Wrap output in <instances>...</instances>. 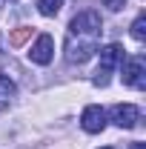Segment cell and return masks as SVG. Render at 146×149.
<instances>
[{"instance_id":"6da1fadb","label":"cell","mask_w":146,"mask_h":149,"mask_svg":"<svg viewBox=\"0 0 146 149\" xmlns=\"http://www.w3.org/2000/svg\"><path fill=\"white\" fill-rule=\"evenodd\" d=\"M103 35V23L100 15L95 9L86 12H77L69 23V32H66V60L69 63H86L95 52H97V43Z\"/></svg>"},{"instance_id":"7a4b0ae2","label":"cell","mask_w":146,"mask_h":149,"mask_svg":"<svg viewBox=\"0 0 146 149\" xmlns=\"http://www.w3.org/2000/svg\"><path fill=\"white\" fill-rule=\"evenodd\" d=\"M123 60V49L117 43H109L100 49V66L95 72V86H109V74L117 69V63Z\"/></svg>"},{"instance_id":"3957f363","label":"cell","mask_w":146,"mask_h":149,"mask_svg":"<svg viewBox=\"0 0 146 149\" xmlns=\"http://www.w3.org/2000/svg\"><path fill=\"white\" fill-rule=\"evenodd\" d=\"M123 63V83L132 86V89H146V69H143V57L135 55L120 60Z\"/></svg>"},{"instance_id":"277c9868","label":"cell","mask_w":146,"mask_h":149,"mask_svg":"<svg viewBox=\"0 0 146 149\" xmlns=\"http://www.w3.org/2000/svg\"><path fill=\"white\" fill-rule=\"evenodd\" d=\"M109 115H112V123L120 126V129H132V126H138V120H140V109H138L135 103H115Z\"/></svg>"},{"instance_id":"5b68a950","label":"cell","mask_w":146,"mask_h":149,"mask_svg":"<svg viewBox=\"0 0 146 149\" xmlns=\"http://www.w3.org/2000/svg\"><path fill=\"white\" fill-rule=\"evenodd\" d=\"M80 126L89 132V135H97V132L106 129V109L103 106H86L83 109V115H80Z\"/></svg>"},{"instance_id":"8992f818","label":"cell","mask_w":146,"mask_h":149,"mask_svg":"<svg viewBox=\"0 0 146 149\" xmlns=\"http://www.w3.org/2000/svg\"><path fill=\"white\" fill-rule=\"evenodd\" d=\"M29 57H32V63H37V66H49L52 57H55V40H52V35H40L37 37L35 46H32V52H29Z\"/></svg>"},{"instance_id":"52a82bcc","label":"cell","mask_w":146,"mask_h":149,"mask_svg":"<svg viewBox=\"0 0 146 149\" xmlns=\"http://www.w3.org/2000/svg\"><path fill=\"white\" fill-rule=\"evenodd\" d=\"M17 92V86H15V80L12 77H6V74H0V112L9 109V100H12V95Z\"/></svg>"},{"instance_id":"ba28073f","label":"cell","mask_w":146,"mask_h":149,"mask_svg":"<svg viewBox=\"0 0 146 149\" xmlns=\"http://www.w3.org/2000/svg\"><path fill=\"white\" fill-rule=\"evenodd\" d=\"M35 6L43 17H55L57 12L63 9V0H35Z\"/></svg>"},{"instance_id":"9c48e42d","label":"cell","mask_w":146,"mask_h":149,"mask_svg":"<svg viewBox=\"0 0 146 149\" xmlns=\"http://www.w3.org/2000/svg\"><path fill=\"white\" fill-rule=\"evenodd\" d=\"M143 35H146V15H138L135 23H132V37L135 40H143Z\"/></svg>"},{"instance_id":"30bf717a","label":"cell","mask_w":146,"mask_h":149,"mask_svg":"<svg viewBox=\"0 0 146 149\" xmlns=\"http://www.w3.org/2000/svg\"><path fill=\"white\" fill-rule=\"evenodd\" d=\"M32 35V29H29V26H23V29H17V32H15V35L9 37V43H12V46H23V43H26V37Z\"/></svg>"},{"instance_id":"8fae6325","label":"cell","mask_w":146,"mask_h":149,"mask_svg":"<svg viewBox=\"0 0 146 149\" xmlns=\"http://www.w3.org/2000/svg\"><path fill=\"white\" fill-rule=\"evenodd\" d=\"M103 3H106V9H109V12H120V9L126 6V0H103Z\"/></svg>"},{"instance_id":"7c38bea8","label":"cell","mask_w":146,"mask_h":149,"mask_svg":"<svg viewBox=\"0 0 146 149\" xmlns=\"http://www.w3.org/2000/svg\"><path fill=\"white\" fill-rule=\"evenodd\" d=\"M132 149H146V143H132Z\"/></svg>"},{"instance_id":"4fadbf2b","label":"cell","mask_w":146,"mask_h":149,"mask_svg":"<svg viewBox=\"0 0 146 149\" xmlns=\"http://www.w3.org/2000/svg\"><path fill=\"white\" fill-rule=\"evenodd\" d=\"M103 149H112V146H103Z\"/></svg>"}]
</instances>
